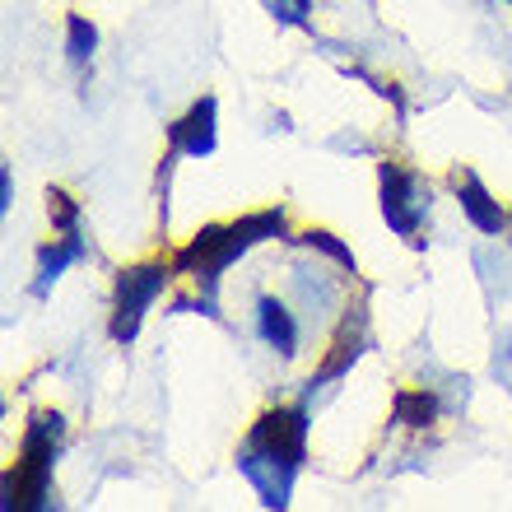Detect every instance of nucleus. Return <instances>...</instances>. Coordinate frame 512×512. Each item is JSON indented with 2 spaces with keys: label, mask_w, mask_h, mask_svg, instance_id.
<instances>
[{
  "label": "nucleus",
  "mask_w": 512,
  "mask_h": 512,
  "mask_svg": "<svg viewBox=\"0 0 512 512\" xmlns=\"http://www.w3.org/2000/svg\"><path fill=\"white\" fill-rule=\"evenodd\" d=\"M270 238H289V210L284 205H266V210H247V215L229 219V224H205L191 233L187 247L173 252L177 275H187L201 294L215 298L224 270L238 266L252 247L270 243Z\"/></svg>",
  "instance_id": "nucleus-1"
},
{
  "label": "nucleus",
  "mask_w": 512,
  "mask_h": 512,
  "mask_svg": "<svg viewBox=\"0 0 512 512\" xmlns=\"http://www.w3.org/2000/svg\"><path fill=\"white\" fill-rule=\"evenodd\" d=\"M66 443V415L61 410H33L19 438V457L5 471V512H42L52 508V471Z\"/></svg>",
  "instance_id": "nucleus-2"
},
{
  "label": "nucleus",
  "mask_w": 512,
  "mask_h": 512,
  "mask_svg": "<svg viewBox=\"0 0 512 512\" xmlns=\"http://www.w3.org/2000/svg\"><path fill=\"white\" fill-rule=\"evenodd\" d=\"M173 280H177L173 256H149V261H135V266L117 270V280H112L108 336L117 340V345H135V336H140L149 308L173 289Z\"/></svg>",
  "instance_id": "nucleus-3"
},
{
  "label": "nucleus",
  "mask_w": 512,
  "mask_h": 512,
  "mask_svg": "<svg viewBox=\"0 0 512 512\" xmlns=\"http://www.w3.org/2000/svg\"><path fill=\"white\" fill-rule=\"evenodd\" d=\"M378 205L396 238H405L410 247H424L433 196H429V182L415 168H405L401 159H382L378 163Z\"/></svg>",
  "instance_id": "nucleus-4"
},
{
  "label": "nucleus",
  "mask_w": 512,
  "mask_h": 512,
  "mask_svg": "<svg viewBox=\"0 0 512 512\" xmlns=\"http://www.w3.org/2000/svg\"><path fill=\"white\" fill-rule=\"evenodd\" d=\"M308 405H270V410H261V415L252 419V429H247L243 443L252 447V452H261V457L280 461V466H289L294 475H303V466H308Z\"/></svg>",
  "instance_id": "nucleus-5"
},
{
  "label": "nucleus",
  "mask_w": 512,
  "mask_h": 512,
  "mask_svg": "<svg viewBox=\"0 0 512 512\" xmlns=\"http://www.w3.org/2000/svg\"><path fill=\"white\" fill-rule=\"evenodd\" d=\"M364 350H368V308L364 303H354V308H345V317H340L336 336H331V350L322 354L317 373L303 382V401H308L312 391H322V387H331V382L345 378V373L364 359Z\"/></svg>",
  "instance_id": "nucleus-6"
},
{
  "label": "nucleus",
  "mask_w": 512,
  "mask_h": 512,
  "mask_svg": "<svg viewBox=\"0 0 512 512\" xmlns=\"http://www.w3.org/2000/svg\"><path fill=\"white\" fill-rule=\"evenodd\" d=\"M168 149L182 159H210L219 149V98L201 94L173 126H168Z\"/></svg>",
  "instance_id": "nucleus-7"
},
{
  "label": "nucleus",
  "mask_w": 512,
  "mask_h": 512,
  "mask_svg": "<svg viewBox=\"0 0 512 512\" xmlns=\"http://www.w3.org/2000/svg\"><path fill=\"white\" fill-rule=\"evenodd\" d=\"M238 471H243V480L256 489V499H261V508L270 512H284L289 503H294V485H298V475L289 471V466H280V461H270L261 457V452H252V447H238Z\"/></svg>",
  "instance_id": "nucleus-8"
},
{
  "label": "nucleus",
  "mask_w": 512,
  "mask_h": 512,
  "mask_svg": "<svg viewBox=\"0 0 512 512\" xmlns=\"http://www.w3.org/2000/svg\"><path fill=\"white\" fill-rule=\"evenodd\" d=\"M452 191H457V201H461V215L471 219L480 233H489V238L508 233V205L480 182L475 168H457V173H452Z\"/></svg>",
  "instance_id": "nucleus-9"
},
{
  "label": "nucleus",
  "mask_w": 512,
  "mask_h": 512,
  "mask_svg": "<svg viewBox=\"0 0 512 512\" xmlns=\"http://www.w3.org/2000/svg\"><path fill=\"white\" fill-rule=\"evenodd\" d=\"M84 256H89V238H84V229L56 233L52 243L38 247V275H33V284H28V294H33V298H47V294H52V284L61 280L70 266H80Z\"/></svg>",
  "instance_id": "nucleus-10"
},
{
  "label": "nucleus",
  "mask_w": 512,
  "mask_h": 512,
  "mask_svg": "<svg viewBox=\"0 0 512 512\" xmlns=\"http://www.w3.org/2000/svg\"><path fill=\"white\" fill-rule=\"evenodd\" d=\"M256 336L266 350H275L280 359H294L298 354V317L289 312V303L275 294L256 298Z\"/></svg>",
  "instance_id": "nucleus-11"
},
{
  "label": "nucleus",
  "mask_w": 512,
  "mask_h": 512,
  "mask_svg": "<svg viewBox=\"0 0 512 512\" xmlns=\"http://www.w3.org/2000/svg\"><path fill=\"white\" fill-rule=\"evenodd\" d=\"M433 419H438V396L424 387H401L391 396V424H401V429H429Z\"/></svg>",
  "instance_id": "nucleus-12"
},
{
  "label": "nucleus",
  "mask_w": 512,
  "mask_h": 512,
  "mask_svg": "<svg viewBox=\"0 0 512 512\" xmlns=\"http://www.w3.org/2000/svg\"><path fill=\"white\" fill-rule=\"evenodd\" d=\"M294 243L308 247V252H317V256H326V261H331L336 270H345V275H359V256H354V247L345 243L340 233L322 229V224H312V229L294 233Z\"/></svg>",
  "instance_id": "nucleus-13"
},
{
  "label": "nucleus",
  "mask_w": 512,
  "mask_h": 512,
  "mask_svg": "<svg viewBox=\"0 0 512 512\" xmlns=\"http://www.w3.org/2000/svg\"><path fill=\"white\" fill-rule=\"evenodd\" d=\"M94 52H98V28H94V19H89V14H80V10H70L66 14V61L75 70H84L89 61H94Z\"/></svg>",
  "instance_id": "nucleus-14"
},
{
  "label": "nucleus",
  "mask_w": 512,
  "mask_h": 512,
  "mask_svg": "<svg viewBox=\"0 0 512 512\" xmlns=\"http://www.w3.org/2000/svg\"><path fill=\"white\" fill-rule=\"evenodd\" d=\"M80 215H84L80 201L66 187H47V224H52V233H75Z\"/></svg>",
  "instance_id": "nucleus-15"
},
{
  "label": "nucleus",
  "mask_w": 512,
  "mask_h": 512,
  "mask_svg": "<svg viewBox=\"0 0 512 512\" xmlns=\"http://www.w3.org/2000/svg\"><path fill=\"white\" fill-rule=\"evenodd\" d=\"M270 14L289 28H308V14H312V0H266Z\"/></svg>",
  "instance_id": "nucleus-16"
},
{
  "label": "nucleus",
  "mask_w": 512,
  "mask_h": 512,
  "mask_svg": "<svg viewBox=\"0 0 512 512\" xmlns=\"http://www.w3.org/2000/svg\"><path fill=\"white\" fill-rule=\"evenodd\" d=\"M14 210V173L10 163H0V215H10Z\"/></svg>",
  "instance_id": "nucleus-17"
},
{
  "label": "nucleus",
  "mask_w": 512,
  "mask_h": 512,
  "mask_svg": "<svg viewBox=\"0 0 512 512\" xmlns=\"http://www.w3.org/2000/svg\"><path fill=\"white\" fill-rule=\"evenodd\" d=\"M508 238H512V210H508Z\"/></svg>",
  "instance_id": "nucleus-18"
},
{
  "label": "nucleus",
  "mask_w": 512,
  "mask_h": 512,
  "mask_svg": "<svg viewBox=\"0 0 512 512\" xmlns=\"http://www.w3.org/2000/svg\"><path fill=\"white\" fill-rule=\"evenodd\" d=\"M508 5H512V0H508Z\"/></svg>",
  "instance_id": "nucleus-19"
}]
</instances>
